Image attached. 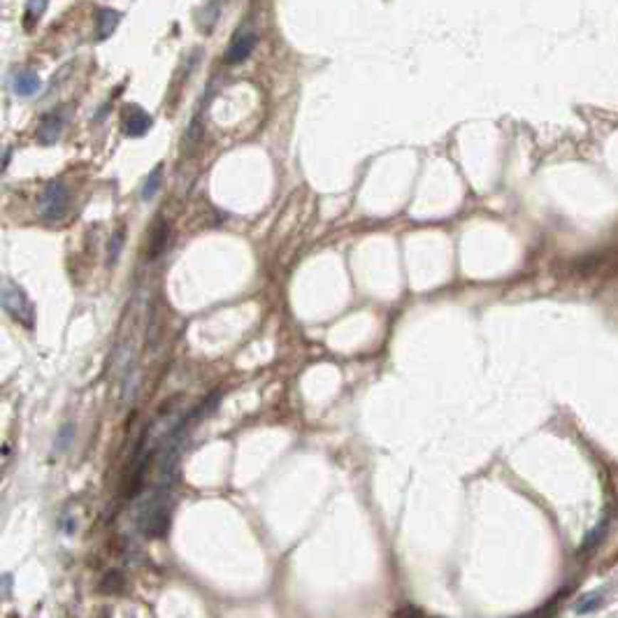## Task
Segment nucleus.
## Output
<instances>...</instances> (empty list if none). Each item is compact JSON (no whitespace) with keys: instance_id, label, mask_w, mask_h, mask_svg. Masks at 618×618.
<instances>
[{"instance_id":"nucleus-1","label":"nucleus","mask_w":618,"mask_h":618,"mask_svg":"<svg viewBox=\"0 0 618 618\" xmlns=\"http://www.w3.org/2000/svg\"><path fill=\"white\" fill-rule=\"evenodd\" d=\"M0 305L16 323L26 325V328L35 325V307L12 279H0Z\"/></svg>"},{"instance_id":"nucleus-2","label":"nucleus","mask_w":618,"mask_h":618,"mask_svg":"<svg viewBox=\"0 0 618 618\" xmlns=\"http://www.w3.org/2000/svg\"><path fill=\"white\" fill-rule=\"evenodd\" d=\"M70 209V189L61 179H51L40 198V216L44 221H63Z\"/></svg>"},{"instance_id":"nucleus-3","label":"nucleus","mask_w":618,"mask_h":618,"mask_svg":"<svg viewBox=\"0 0 618 618\" xmlns=\"http://www.w3.org/2000/svg\"><path fill=\"white\" fill-rule=\"evenodd\" d=\"M256 42H258V38H256L253 31H249V28L240 31V33H237L235 38H233L231 47H228V51H226V61H228L231 66L242 63V61L249 58V54H251L253 47H256Z\"/></svg>"},{"instance_id":"nucleus-4","label":"nucleus","mask_w":618,"mask_h":618,"mask_svg":"<svg viewBox=\"0 0 618 618\" xmlns=\"http://www.w3.org/2000/svg\"><path fill=\"white\" fill-rule=\"evenodd\" d=\"M66 126V114L63 110H51L49 114H44L40 126H38V142L40 145H54L61 137Z\"/></svg>"},{"instance_id":"nucleus-5","label":"nucleus","mask_w":618,"mask_h":618,"mask_svg":"<svg viewBox=\"0 0 618 618\" xmlns=\"http://www.w3.org/2000/svg\"><path fill=\"white\" fill-rule=\"evenodd\" d=\"M149 128H152V117H149L145 110H140V108L126 110V119H123V130H126V135L142 137V135H147Z\"/></svg>"},{"instance_id":"nucleus-6","label":"nucleus","mask_w":618,"mask_h":618,"mask_svg":"<svg viewBox=\"0 0 618 618\" xmlns=\"http://www.w3.org/2000/svg\"><path fill=\"white\" fill-rule=\"evenodd\" d=\"M40 86H42L40 77H38V73H33V70H23V73L16 75V77H14V82H12L14 93H16V95H21V98H28V95H35V93L40 91Z\"/></svg>"},{"instance_id":"nucleus-7","label":"nucleus","mask_w":618,"mask_h":618,"mask_svg":"<svg viewBox=\"0 0 618 618\" xmlns=\"http://www.w3.org/2000/svg\"><path fill=\"white\" fill-rule=\"evenodd\" d=\"M119 19H121V14L117 10H110V7L100 10L98 19H95V35H98V40H108L114 33V28L119 26Z\"/></svg>"},{"instance_id":"nucleus-8","label":"nucleus","mask_w":618,"mask_h":618,"mask_svg":"<svg viewBox=\"0 0 618 618\" xmlns=\"http://www.w3.org/2000/svg\"><path fill=\"white\" fill-rule=\"evenodd\" d=\"M167 235H170V228H167L165 221H161V224H158V228H154V233H152V242H149V256H152V258H156V256L165 249Z\"/></svg>"},{"instance_id":"nucleus-9","label":"nucleus","mask_w":618,"mask_h":618,"mask_svg":"<svg viewBox=\"0 0 618 618\" xmlns=\"http://www.w3.org/2000/svg\"><path fill=\"white\" fill-rule=\"evenodd\" d=\"M602 602H604V593H602V590H593V593H588V595H584V597L579 599V604H577V609H574V612H577L579 616H581V614H593L595 609L602 607Z\"/></svg>"},{"instance_id":"nucleus-10","label":"nucleus","mask_w":618,"mask_h":618,"mask_svg":"<svg viewBox=\"0 0 618 618\" xmlns=\"http://www.w3.org/2000/svg\"><path fill=\"white\" fill-rule=\"evenodd\" d=\"M161 184H163V165H156L154 170L149 172L145 187H142V198H145V200H152L156 193H158V189H161Z\"/></svg>"},{"instance_id":"nucleus-11","label":"nucleus","mask_w":618,"mask_h":618,"mask_svg":"<svg viewBox=\"0 0 618 618\" xmlns=\"http://www.w3.org/2000/svg\"><path fill=\"white\" fill-rule=\"evenodd\" d=\"M49 0H28V7H26V31H31L35 23L40 21V16L44 14V10H47Z\"/></svg>"},{"instance_id":"nucleus-12","label":"nucleus","mask_w":618,"mask_h":618,"mask_svg":"<svg viewBox=\"0 0 618 618\" xmlns=\"http://www.w3.org/2000/svg\"><path fill=\"white\" fill-rule=\"evenodd\" d=\"M607 525H609V518H604L602 523L599 525H595V530L593 533H590L586 540H584V544H581V553H588V551H593L595 546L599 544L604 540V533H607Z\"/></svg>"},{"instance_id":"nucleus-13","label":"nucleus","mask_w":618,"mask_h":618,"mask_svg":"<svg viewBox=\"0 0 618 618\" xmlns=\"http://www.w3.org/2000/svg\"><path fill=\"white\" fill-rule=\"evenodd\" d=\"M75 439V423H66L63 428H61V432H58V437H56V444H54V451L56 454H61V451H66V449L70 446V441Z\"/></svg>"},{"instance_id":"nucleus-14","label":"nucleus","mask_w":618,"mask_h":618,"mask_svg":"<svg viewBox=\"0 0 618 618\" xmlns=\"http://www.w3.org/2000/svg\"><path fill=\"white\" fill-rule=\"evenodd\" d=\"M100 590H103V593H121V590H123V577H121V572H110L108 577L103 579Z\"/></svg>"},{"instance_id":"nucleus-15","label":"nucleus","mask_w":618,"mask_h":618,"mask_svg":"<svg viewBox=\"0 0 618 618\" xmlns=\"http://www.w3.org/2000/svg\"><path fill=\"white\" fill-rule=\"evenodd\" d=\"M123 240H126V235H123L121 231L112 235V240H110V263H112V265L119 261V256H121V246H123Z\"/></svg>"},{"instance_id":"nucleus-16","label":"nucleus","mask_w":618,"mask_h":618,"mask_svg":"<svg viewBox=\"0 0 618 618\" xmlns=\"http://www.w3.org/2000/svg\"><path fill=\"white\" fill-rule=\"evenodd\" d=\"M12 574H3V577H0V602H3V599L10 595V590H12Z\"/></svg>"}]
</instances>
